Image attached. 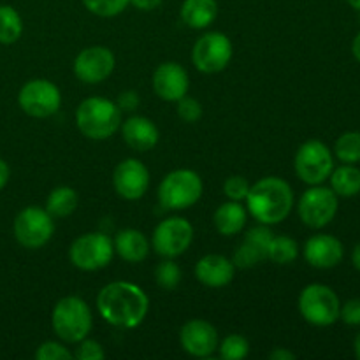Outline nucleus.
I'll return each mask as SVG.
<instances>
[{
	"mask_svg": "<svg viewBox=\"0 0 360 360\" xmlns=\"http://www.w3.org/2000/svg\"><path fill=\"white\" fill-rule=\"evenodd\" d=\"M98 315L112 327L136 329L150 311L146 292L130 281H111L97 295Z\"/></svg>",
	"mask_w": 360,
	"mask_h": 360,
	"instance_id": "nucleus-1",
	"label": "nucleus"
},
{
	"mask_svg": "<svg viewBox=\"0 0 360 360\" xmlns=\"http://www.w3.org/2000/svg\"><path fill=\"white\" fill-rule=\"evenodd\" d=\"M246 210L262 225H276L287 220L294 207L290 183L278 176H267L250 186L245 199Z\"/></svg>",
	"mask_w": 360,
	"mask_h": 360,
	"instance_id": "nucleus-2",
	"label": "nucleus"
},
{
	"mask_svg": "<svg viewBox=\"0 0 360 360\" xmlns=\"http://www.w3.org/2000/svg\"><path fill=\"white\" fill-rule=\"evenodd\" d=\"M76 127L91 141H105L122 127V109L105 97H88L77 105Z\"/></svg>",
	"mask_w": 360,
	"mask_h": 360,
	"instance_id": "nucleus-3",
	"label": "nucleus"
},
{
	"mask_svg": "<svg viewBox=\"0 0 360 360\" xmlns=\"http://www.w3.org/2000/svg\"><path fill=\"white\" fill-rule=\"evenodd\" d=\"M51 327L56 336L69 345H77L88 338L94 327V315L86 301L77 295H67L55 304Z\"/></svg>",
	"mask_w": 360,
	"mask_h": 360,
	"instance_id": "nucleus-4",
	"label": "nucleus"
},
{
	"mask_svg": "<svg viewBox=\"0 0 360 360\" xmlns=\"http://www.w3.org/2000/svg\"><path fill=\"white\" fill-rule=\"evenodd\" d=\"M202 178L192 169H176L160 181L157 190L158 204L164 210L183 211L195 206L202 197Z\"/></svg>",
	"mask_w": 360,
	"mask_h": 360,
	"instance_id": "nucleus-5",
	"label": "nucleus"
},
{
	"mask_svg": "<svg viewBox=\"0 0 360 360\" xmlns=\"http://www.w3.org/2000/svg\"><path fill=\"white\" fill-rule=\"evenodd\" d=\"M299 313L315 327H329L340 320L341 301L336 292L323 283H311L299 294Z\"/></svg>",
	"mask_w": 360,
	"mask_h": 360,
	"instance_id": "nucleus-6",
	"label": "nucleus"
},
{
	"mask_svg": "<svg viewBox=\"0 0 360 360\" xmlns=\"http://www.w3.org/2000/svg\"><path fill=\"white\" fill-rule=\"evenodd\" d=\"M294 169L297 178L306 185H322L329 179L334 169L333 151L319 139L306 141L295 153Z\"/></svg>",
	"mask_w": 360,
	"mask_h": 360,
	"instance_id": "nucleus-7",
	"label": "nucleus"
},
{
	"mask_svg": "<svg viewBox=\"0 0 360 360\" xmlns=\"http://www.w3.org/2000/svg\"><path fill=\"white\" fill-rule=\"evenodd\" d=\"M115 245L102 232H86L79 236L69 248V259L79 271H101L111 264Z\"/></svg>",
	"mask_w": 360,
	"mask_h": 360,
	"instance_id": "nucleus-8",
	"label": "nucleus"
},
{
	"mask_svg": "<svg viewBox=\"0 0 360 360\" xmlns=\"http://www.w3.org/2000/svg\"><path fill=\"white\" fill-rule=\"evenodd\" d=\"M14 238L23 248L39 250L49 243L55 234V220L46 207L28 206L14 218Z\"/></svg>",
	"mask_w": 360,
	"mask_h": 360,
	"instance_id": "nucleus-9",
	"label": "nucleus"
},
{
	"mask_svg": "<svg viewBox=\"0 0 360 360\" xmlns=\"http://www.w3.org/2000/svg\"><path fill=\"white\" fill-rule=\"evenodd\" d=\"M340 197L322 185H313L301 195L297 204V213L302 224L309 229L327 227L336 218L340 207Z\"/></svg>",
	"mask_w": 360,
	"mask_h": 360,
	"instance_id": "nucleus-10",
	"label": "nucleus"
},
{
	"mask_svg": "<svg viewBox=\"0 0 360 360\" xmlns=\"http://www.w3.org/2000/svg\"><path fill=\"white\" fill-rule=\"evenodd\" d=\"M18 104L25 115L32 118H49L56 115L62 105V94L58 86L49 79H30L21 86Z\"/></svg>",
	"mask_w": 360,
	"mask_h": 360,
	"instance_id": "nucleus-11",
	"label": "nucleus"
},
{
	"mask_svg": "<svg viewBox=\"0 0 360 360\" xmlns=\"http://www.w3.org/2000/svg\"><path fill=\"white\" fill-rule=\"evenodd\" d=\"M234 48L232 41L221 32H207L200 35L192 49V62L204 74H218L231 63Z\"/></svg>",
	"mask_w": 360,
	"mask_h": 360,
	"instance_id": "nucleus-12",
	"label": "nucleus"
},
{
	"mask_svg": "<svg viewBox=\"0 0 360 360\" xmlns=\"http://www.w3.org/2000/svg\"><path fill=\"white\" fill-rule=\"evenodd\" d=\"M193 243V225L186 218L171 217L162 220L151 236V246L164 259L183 255Z\"/></svg>",
	"mask_w": 360,
	"mask_h": 360,
	"instance_id": "nucleus-13",
	"label": "nucleus"
},
{
	"mask_svg": "<svg viewBox=\"0 0 360 360\" xmlns=\"http://www.w3.org/2000/svg\"><path fill=\"white\" fill-rule=\"evenodd\" d=\"M116 65L112 51L105 46H90L74 58V76L86 84H98L108 79Z\"/></svg>",
	"mask_w": 360,
	"mask_h": 360,
	"instance_id": "nucleus-14",
	"label": "nucleus"
},
{
	"mask_svg": "<svg viewBox=\"0 0 360 360\" xmlns=\"http://www.w3.org/2000/svg\"><path fill=\"white\" fill-rule=\"evenodd\" d=\"M115 192L125 200H139L150 188V171L137 158H125L112 172Z\"/></svg>",
	"mask_w": 360,
	"mask_h": 360,
	"instance_id": "nucleus-15",
	"label": "nucleus"
},
{
	"mask_svg": "<svg viewBox=\"0 0 360 360\" xmlns=\"http://www.w3.org/2000/svg\"><path fill=\"white\" fill-rule=\"evenodd\" d=\"M179 343L183 350L192 357L206 359L218 350L220 336L213 323L202 319H193L183 323L179 330Z\"/></svg>",
	"mask_w": 360,
	"mask_h": 360,
	"instance_id": "nucleus-16",
	"label": "nucleus"
},
{
	"mask_svg": "<svg viewBox=\"0 0 360 360\" xmlns=\"http://www.w3.org/2000/svg\"><path fill=\"white\" fill-rule=\"evenodd\" d=\"M151 84H153L155 94L162 101L178 102L188 94L190 77L185 67L179 65L178 62H164L155 69Z\"/></svg>",
	"mask_w": 360,
	"mask_h": 360,
	"instance_id": "nucleus-17",
	"label": "nucleus"
},
{
	"mask_svg": "<svg viewBox=\"0 0 360 360\" xmlns=\"http://www.w3.org/2000/svg\"><path fill=\"white\" fill-rule=\"evenodd\" d=\"M273 231L269 225H257L250 229L245 234V239L238 250L234 252L232 262L239 269H250V267L259 266L260 262L267 260V252H269L271 239H273Z\"/></svg>",
	"mask_w": 360,
	"mask_h": 360,
	"instance_id": "nucleus-18",
	"label": "nucleus"
},
{
	"mask_svg": "<svg viewBox=\"0 0 360 360\" xmlns=\"http://www.w3.org/2000/svg\"><path fill=\"white\" fill-rule=\"evenodd\" d=\"M304 259L315 269H333L345 257V246L336 236L315 234L304 243Z\"/></svg>",
	"mask_w": 360,
	"mask_h": 360,
	"instance_id": "nucleus-19",
	"label": "nucleus"
},
{
	"mask_svg": "<svg viewBox=\"0 0 360 360\" xmlns=\"http://www.w3.org/2000/svg\"><path fill=\"white\" fill-rule=\"evenodd\" d=\"M195 278L210 288L227 287L236 274V266L231 259L218 253H210L197 260L195 264Z\"/></svg>",
	"mask_w": 360,
	"mask_h": 360,
	"instance_id": "nucleus-20",
	"label": "nucleus"
},
{
	"mask_svg": "<svg viewBox=\"0 0 360 360\" xmlns=\"http://www.w3.org/2000/svg\"><path fill=\"white\" fill-rule=\"evenodd\" d=\"M120 130H122L123 141L139 153L153 150L160 139L157 125L146 116H130L129 120L122 122Z\"/></svg>",
	"mask_w": 360,
	"mask_h": 360,
	"instance_id": "nucleus-21",
	"label": "nucleus"
},
{
	"mask_svg": "<svg viewBox=\"0 0 360 360\" xmlns=\"http://www.w3.org/2000/svg\"><path fill=\"white\" fill-rule=\"evenodd\" d=\"M112 245H115V253H118L120 259L129 264H139L150 255V241L137 229H123V231H120Z\"/></svg>",
	"mask_w": 360,
	"mask_h": 360,
	"instance_id": "nucleus-22",
	"label": "nucleus"
},
{
	"mask_svg": "<svg viewBox=\"0 0 360 360\" xmlns=\"http://www.w3.org/2000/svg\"><path fill=\"white\" fill-rule=\"evenodd\" d=\"M246 221H248V210L236 200L224 202L217 207L213 214L214 229L218 231V234L225 236V238L239 234L245 229Z\"/></svg>",
	"mask_w": 360,
	"mask_h": 360,
	"instance_id": "nucleus-23",
	"label": "nucleus"
},
{
	"mask_svg": "<svg viewBox=\"0 0 360 360\" xmlns=\"http://www.w3.org/2000/svg\"><path fill=\"white\" fill-rule=\"evenodd\" d=\"M218 18L217 0H183L181 20L193 30H204Z\"/></svg>",
	"mask_w": 360,
	"mask_h": 360,
	"instance_id": "nucleus-24",
	"label": "nucleus"
},
{
	"mask_svg": "<svg viewBox=\"0 0 360 360\" xmlns=\"http://www.w3.org/2000/svg\"><path fill=\"white\" fill-rule=\"evenodd\" d=\"M330 188L338 197L350 199L360 193V169L355 164H343L334 167L329 176Z\"/></svg>",
	"mask_w": 360,
	"mask_h": 360,
	"instance_id": "nucleus-25",
	"label": "nucleus"
},
{
	"mask_svg": "<svg viewBox=\"0 0 360 360\" xmlns=\"http://www.w3.org/2000/svg\"><path fill=\"white\" fill-rule=\"evenodd\" d=\"M77 204H79V195L76 190L70 186H56L46 199V211L53 218H65L77 210Z\"/></svg>",
	"mask_w": 360,
	"mask_h": 360,
	"instance_id": "nucleus-26",
	"label": "nucleus"
},
{
	"mask_svg": "<svg viewBox=\"0 0 360 360\" xmlns=\"http://www.w3.org/2000/svg\"><path fill=\"white\" fill-rule=\"evenodd\" d=\"M23 34V20L13 6H0V44H14Z\"/></svg>",
	"mask_w": 360,
	"mask_h": 360,
	"instance_id": "nucleus-27",
	"label": "nucleus"
},
{
	"mask_svg": "<svg viewBox=\"0 0 360 360\" xmlns=\"http://www.w3.org/2000/svg\"><path fill=\"white\" fill-rule=\"evenodd\" d=\"M299 255V245L295 239L288 236H273L267 252V260L278 264V266H287L292 264Z\"/></svg>",
	"mask_w": 360,
	"mask_h": 360,
	"instance_id": "nucleus-28",
	"label": "nucleus"
},
{
	"mask_svg": "<svg viewBox=\"0 0 360 360\" xmlns=\"http://www.w3.org/2000/svg\"><path fill=\"white\" fill-rule=\"evenodd\" d=\"M334 157L343 164H359L360 162V132L348 130L343 132L334 143Z\"/></svg>",
	"mask_w": 360,
	"mask_h": 360,
	"instance_id": "nucleus-29",
	"label": "nucleus"
},
{
	"mask_svg": "<svg viewBox=\"0 0 360 360\" xmlns=\"http://www.w3.org/2000/svg\"><path fill=\"white\" fill-rule=\"evenodd\" d=\"M218 354L224 360H243L248 357L250 343L241 334H229L218 343Z\"/></svg>",
	"mask_w": 360,
	"mask_h": 360,
	"instance_id": "nucleus-30",
	"label": "nucleus"
},
{
	"mask_svg": "<svg viewBox=\"0 0 360 360\" xmlns=\"http://www.w3.org/2000/svg\"><path fill=\"white\" fill-rule=\"evenodd\" d=\"M155 281L162 290H174L181 281V269L174 259H164L155 269Z\"/></svg>",
	"mask_w": 360,
	"mask_h": 360,
	"instance_id": "nucleus-31",
	"label": "nucleus"
},
{
	"mask_svg": "<svg viewBox=\"0 0 360 360\" xmlns=\"http://www.w3.org/2000/svg\"><path fill=\"white\" fill-rule=\"evenodd\" d=\"M91 14L101 18H112L122 14L130 6V0H81Z\"/></svg>",
	"mask_w": 360,
	"mask_h": 360,
	"instance_id": "nucleus-32",
	"label": "nucleus"
},
{
	"mask_svg": "<svg viewBox=\"0 0 360 360\" xmlns=\"http://www.w3.org/2000/svg\"><path fill=\"white\" fill-rule=\"evenodd\" d=\"M176 112L185 123H197L202 118V105L197 98L185 95L176 102Z\"/></svg>",
	"mask_w": 360,
	"mask_h": 360,
	"instance_id": "nucleus-33",
	"label": "nucleus"
},
{
	"mask_svg": "<svg viewBox=\"0 0 360 360\" xmlns=\"http://www.w3.org/2000/svg\"><path fill=\"white\" fill-rule=\"evenodd\" d=\"M72 357L74 355L70 354L69 348L58 341H44L35 350V359L37 360H70Z\"/></svg>",
	"mask_w": 360,
	"mask_h": 360,
	"instance_id": "nucleus-34",
	"label": "nucleus"
},
{
	"mask_svg": "<svg viewBox=\"0 0 360 360\" xmlns=\"http://www.w3.org/2000/svg\"><path fill=\"white\" fill-rule=\"evenodd\" d=\"M250 181L245 176H229L224 183V193L229 200L243 202L250 192Z\"/></svg>",
	"mask_w": 360,
	"mask_h": 360,
	"instance_id": "nucleus-35",
	"label": "nucleus"
},
{
	"mask_svg": "<svg viewBox=\"0 0 360 360\" xmlns=\"http://www.w3.org/2000/svg\"><path fill=\"white\" fill-rule=\"evenodd\" d=\"M72 355L74 359L77 360H102L105 357V352H104V347H102L98 341L84 338L83 341L77 343L76 352H74Z\"/></svg>",
	"mask_w": 360,
	"mask_h": 360,
	"instance_id": "nucleus-36",
	"label": "nucleus"
},
{
	"mask_svg": "<svg viewBox=\"0 0 360 360\" xmlns=\"http://www.w3.org/2000/svg\"><path fill=\"white\" fill-rule=\"evenodd\" d=\"M340 319L341 322L347 323V326H360V299H348L347 302L341 304L340 309Z\"/></svg>",
	"mask_w": 360,
	"mask_h": 360,
	"instance_id": "nucleus-37",
	"label": "nucleus"
},
{
	"mask_svg": "<svg viewBox=\"0 0 360 360\" xmlns=\"http://www.w3.org/2000/svg\"><path fill=\"white\" fill-rule=\"evenodd\" d=\"M141 98L139 95H137V91L134 90H127V91H122V94L118 95V101H116V104H118V108L123 111H134V109L139 105Z\"/></svg>",
	"mask_w": 360,
	"mask_h": 360,
	"instance_id": "nucleus-38",
	"label": "nucleus"
},
{
	"mask_svg": "<svg viewBox=\"0 0 360 360\" xmlns=\"http://www.w3.org/2000/svg\"><path fill=\"white\" fill-rule=\"evenodd\" d=\"M162 4V0H130V6L141 11H153Z\"/></svg>",
	"mask_w": 360,
	"mask_h": 360,
	"instance_id": "nucleus-39",
	"label": "nucleus"
},
{
	"mask_svg": "<svg viewBox=\"0 0 360 360\" xmlns=\"http://www.w3.org/2000/svg\"><path fill=\"white\" fill-rule=\"evenodd\" d=\"M297 355L294 354V352L287 350V348H276V350H273L269 354V359L271 360H294Z\"/></svg>",
	"mask_w": 360,
	"mask_h": 360,
	"instance_id": "nucleus-40",
	"label": "nucleus"
},
{
	"mask_svg": "<svg viewBox=\"0 0 360 360\" xmlns=\"http://www.w3.org/2000/svg\"><path fill=\"white\" fill-rule=\"evenodd\" d=\"M9 178H11L9 165H7L6 160H2V158H0V190H2L7 183H9Z\"/></svg>",
	"mask_w": 360,
	"mask_h": 360,
	"instance_id": "nucleus-41",
	"label": "nucleus"
},
{
	"mask_svg": "<svg viewBox=\"0 0 360 360\" xmlns=\"http://www.w3.org/2000/svg\"><path fill=\"white\" fill-rule=\"evenodd\" d=\"M352 53H354L355 60L360 63V32L354 37V42H352Z\"/></svg>",
	"mask_w": 360,
	"mask_h": 360,
	"instance_id": "nucleus-42",
	"label": "nucleus"
},
{
	"mask_svg": "<svg viewBox=\"0 0 360 360\" xmlns=\"http://www.w3.org/2000/svg\"><path fill=\"white\" fill-rule=\"evenodd\" d=\"M352 264H354L355 269L360 271V243L355 245L354 252H352Z\"/></svg>",
	"mask_w": 360,
	"mask_h": 360,
	"instance_id": "nucleus-43",
	"label": "nucleus"
},
{
	"mask_svg": "<svg viewBox=\"0 0 360 360\" xmlns=\"http://www.w3.org/2000/svg\"><path fill=\"white\" fill-rule=\"evenodd\" d=\"M354 352H355V357L360 360V333L355 336V340H354Z\"/></svg>",
	"mask_w": 360,
	"mask_h": 360,
	"instance_id": "nucleus-44",
	"label": "nucleus"
},
{
	"mask_svg": "<svg viewBox=\"0 0 360 360\" xmlns=\"http://www.w3.org/2000/svg\"><path fill=\"white\" fill-rule=\"evenodd\" d=\"M347 2H348V6L352 7V9L359 11V13H360V0H347Z\"/></svg>",
	"mask_w": 360,
	"mask_h": 360,
	"instance_id": "nucleus-45",
	"label": "nucleus"
}]
</instances>
